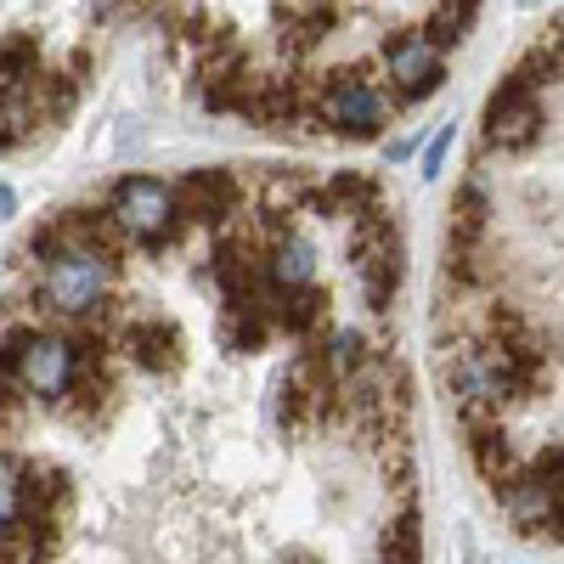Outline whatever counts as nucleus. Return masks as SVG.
Instances as JSON below:
<instances>
[{"label": "nucleus", "mask_w": 564, "mask_h": 564, "mask_svg": "<svg viewBox=\"0 0 564 564\" xmlns=\"http://www.w3.org/2000/svg\"><path fill=\"white\" fill-rule=\"evenodd\" d=\"M113 265L108 254H85V249H34V305L45 316H68L85 322L113 289Z\"/></svg>", "instance_id": "f257e3e1"}, {"label": "nucleus", "mask_w": 564, "mask_h": 564, "mask_svg": "<svg viewBox=\"0 0 564 564\" xmlns=\"http://www.w3.org/2000/svg\"><path fill=\"white\" fill-rule=\"evenodd\" d=\"M108 215L124 226V238H135V243H170L186 209H181V198L170 193L164 181L124 175V181H113V193H108Z\"/></svg>", "instance_id": "7ed1b4c3"}, {"label": "nucleus", "mask_w": 564, "mask_h": 564, "mask_svg": "<svg viewBox=\"0 0 564 564\" xmlns=\"http://www.w3.org/2000/svg\"><path fill=\"white\" fill-rule=\"evenodd\" d=\"M542 135V102L536 90L520 85V79H502L486 102V148H502V153H520Z\"/></svg>", "instance_id": "423d86ee"}, {"label": "nucleus", "mask_w": 564, "mask_h": 564, "mask_svg": "<svg viewBox=\"0 0 564 564\" xmlns=\"http://www.w3.org/2000/svg\"><path fill=\"white\" fill-rule=\"evenodd\" d=\"M265 271H271V289L276 294H300V289H311V271H316V260H311V243L305 238H276L271 243V254H265Z\"/></svg>", "instance_id": "9b49d317"}, {"label": "nucleus", "mask_w": 564, "mask_h": 564, "mask_svg": "<svg viewBox=\"0 0 564 564\" xmlns=\"http://www.w3.org/2000/svg\"><path fill=\"white\" fill-rule=\"evenodd\" d=\"M181 209L193 215V220H204V226H231L238 220V204H243V186H238V175L231 170H193L181 181Z\"/></svg>", "instance_id": "1a4fd4ad"}, {"label": "nucleus", "mask_w": 564, "mask_h": 564, "mask_svg": "<svg viewBox=\"0 0 564 564\" xmlns=\"http://www.w3.org/2000/svg\"><path fill=\"white\" fill-rule=\"evenodd\" d=\"M40 119H45V108L34 102V85L7 90V108H0V135H7V148H12V141H29Z\"/></svg>", "instance_id": "2eb2a0df"}, {"label": "nucleus", "mask_w": 564, "mask_h": 564, "mask_svg": "<svg viewBox=\"0 0 564 564\" xmlns=\"http://www.w3.org/2000/svg\"><path fill=\"white\" fill-rule=\"evenodd\" d=\"M124 350H130V361H135V367H148V372H175V367H181V327H175V322H164V316L130 322Z\"/></svg>", "instance_id": "9d476101"}, {"label": "nucleus", "mask_w": 564, "mask_h": 564, "mask_svg": "<svg viewBox=\"0 0 564 564\" xmlns=\"http://www.w3.org/2000/svg\"><path fill=\"white\" fill-rule=\"evenodd\" d=\"M497 502H502V513L513 520V531H525V536H542V542H558V513H564V502L531 475H513L502 491H497Z\"/></svg>", "instance_id": "6e6552de"}, {"label": "nucleus", "mask_w": 564, "mask_h": 564, "mask_svg": "<svg viewBox=\"0 0 564 564\" xmlns=\"http://www.w3.org/2000/svg\"><path fill=\"white\" fill-rule=\"evenodd\" d=\"M446 148H452V130H441V135L430 141V153H423V175H435V170H441V159H446Z\"/></svg>", "instance_id": "a211bd4d"}, {"label": "nucleus", "mask_w": 564, "mask_h": 564, "mask_svg": "<svg viewBox=\"0 0 564 564\" xmlns=\"http://www.w3.org/2000/svg\"><path fill=\"white\" fill-rule=\"evenodd\" d=\"M384 68H390V79H395V90H401V102H423V97H430V90L446 79V74H441V45H435L430 34H417V29L384 40Z\"/></svg>", "instance_id": "0eeeda50"}, {"label": "nucleus", "mask_w": 564, "mask_h": 564, "mask_svg": "<svg viewBox=\"0 0 564 564\" xmlns=\"http://www.w3.org/2000/svg\"><path fill=\"white\" fill-rule=\"evenodd\" d=\"M34 63H40L34 40H29V34H12V40H7V57H0V74H7V90H18V85H34V79H40V74H34Z\"/></svg>", "instance_id": "f3484780"}, {"label": "nucleus", "mask_w": 564, "mask_h": 564, "mask_svg": "<svg viewBox=\"0 0 564 564\" xmlns=\"http://www.w3.org/2000/svg\"><path fill=\"white\" fill-rule=\"evenodd\" d=\"M423 525H417V508L412 502H401V513L384 525V536H379V564H417V553H423V536H417Z\"/></svg>", "instance_id": "ddd939ff"}, {"label": "nucleus", "mask_w": 564, "mask_h": 564, "mask_svg": "<svg viewBox=\"0 0 564 564\" xmlns=\"http://www.w3.org/2000/svg\"><path fill=\"white\" fill-rule=\"evenodd\" d=\"M322 316H327V300L316 294V289H300V294H282L276 300V311H271V322L282 327V334H316L322 327Z\"/></svg>", "instance_id": "4468645a"}, {"label": "nucleus", "mask_w": 564, "mask_h": 564, "mask_svg": "<svg viewBox=\"0 0 564 564\" xmlns=\"http://www.w3.org/2000/svg\"><path fill=\"white\" fill-rule=\"evenodd\" d=\"M276 29H282V45H289V52H311V45L334 29V0H300V7H282Z\"/></svg>", "instance_id": "f8f14e48"}, {"label": "nucleus", "mask_w": 564, "mask_h": 564, "mask_svg": "<svg viewBox=\"0 0 564 564\" xmlns=\"http://www.w3.org/2000/svg\"><path fill=\"white\" fill-rule=\"evenodd\" d=\"M468 18H475V0H435V12H430V23H423V34H430L435 45H457L463 29H468Z\"/></svg>", "instance_id": "dca6fc26"}, {"label": "nucleus", "mask_w": 564, "mask_h": 564, "mask_svg": "<svg viewBox=\"0 0 564 564\" xmlns=\"http://www.w3.org/2000/svg\"><path fill=\"white\" fill-rule=\"evenodd\" d=\"M350 265L361 276L367 305L384 311L390 294H395V276H401V238H395L390 215H379V209L356 215V226H350Z\"/></svg>", "instance_id": "20e7f679"}, {"label": "nucleus", "mask_w": 564, "mask_h": 564, "mask_svg": "<svg viewBox=\"0 0 564 564\" xmlns=\"http://www.w3.org/2000/svg\"><path fill=\"white\" fill-rule=\"evenodd\" d=\"M7 384L34 401L68 406L74 384H79V339L45 334V327H12L7 334Z\"/></svg>", "instance_id": "f03ea898"}, {"label": "nucleus", "mask_w": 564, "mask_h": 564, "mask_svg": "<svg viewBox=\"0 0 564 564\" xmlns=\"http://www.w3.org/2000/svg\"><path fill=\"white\" fill-rule=\"evenodd\" d=\"M322 119H327V130H339L350 141H367V135L384 130L390 97L372 79H361V74H334L322 85Z\"/></svg>", "instance_id": "39448f33"}]
</instances>
